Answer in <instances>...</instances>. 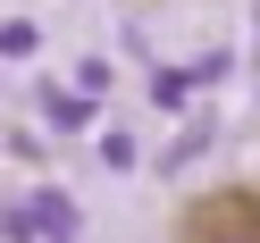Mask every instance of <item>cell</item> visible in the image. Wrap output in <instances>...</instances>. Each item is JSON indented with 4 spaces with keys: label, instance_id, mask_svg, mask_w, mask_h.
<instances>
[{
    "label": "cell",
    "instance_id": "obj_1",
    "mask_svg": "<svg viewBox=\"0 0 260 243\" xmlns=\"http://www.w3.org/2000/svg\"><path fill=\"white\" fill-rule=\"evenodd\" d=\"M42 118H51L59 134H84V126H92V92L84 84H76V92H42Z\"/></svg>",
    "mask_w": 260,
    "mask_h": 243
},
{
    "label": "cell",
    "instance_id": "obj_2",
    "mask_svg": "<svg viewBox=\"0 0 260 243\" xmlns=\"http://www.w3.org/2000/svg\"><path fill=\"white\" fill-rule=\"evenodd\" d=\"M25 210H34V226H42V235H59V243H76V201H68V193H34V201H25Z\"/></svg>",
    "mask_w": 260,
    "mask_h": 243
},
{
    "label": "cell",
    "instance_id": "obj_3",
    "mask_svg": "<svg viewBox=\"0 0 260 243\" xmlns=\"http://www.w3.org/2000/svg\"><path fill=\"white\" fill-rule=\"evenodd\" d=\"M0 226H9V243H59V235H42V226H34V210H25V201L0 210Z\"/></svg>",
    "mask_w": 260,
    "mask_h": 243
},
{
    "label": "cell",
    "instance_id": "obj_4",
    "mask_svg": "<svg viewBox=\"0 0 260 243\" xmlns=\"http://www.w3.org/2000/svg\"><path fill=\"white\" fill-rule=\"evenodd\" d=\"M202 143H210V126H193V134H176V143H168V159H159V168H168V176H176V168H193V151H202Z\"/></svg>",
    "mask_w": 260,
    "mask_h": 243
},
{
    "label": "cell",
    "instance_id": "obj_5",
    "mask_svg": "<svg viewBox=\"0 0 260 243\" xmlns=\"http://www.w3.org/2000/svg\"><path fill=\"white\" fill-rule=\"evenodd\" d=\"M25 51H34V25L9 17V25H0V59H25Z\"/></svg>",
    "mask_w": 260,
    "mask_h": 243
},
{
    "label": "cell",
    "instance_id": "obj_6",
    "mask_svg": "<svg viewBox=\"0 0 260 243\" xmlns=\"http://www.w3.org/2000/svg\"><path fill=\"white\" fill-rule=\"evenodd\" d=\"M185 92H193V76H176V67H168V76H159V84H151V101H159V109H176V101H185Z\"/></svg>",
    "mask_w": 260,
    "mask_h": 243
}]
</instances>
